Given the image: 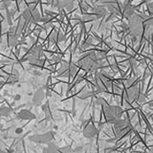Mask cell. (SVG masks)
Wrapping results in <instances>:
<instances>
[{
    "label": "cell",
    "instance_id": "cell-7",
    "mask_svg": "<svg viewBox=\"0 0 153 153\" xmlns=\"http://www.w3.org/2000/svg\"><path fill=\"white\" fill-rule=\"evenodd\" d=\"M17 116L20 120H23V121H33V120H35L36 118V115L28 109L20 110V111L18 112Z\"/></svg>",
    "mask_w": 153,
    "mask_h": 153
},
{
    "label": "cell",
    "instance_id": "cell-17",
    "mask_svg": "<svg viewBox=\"0 0 153 153\" xmlns=\"http://www.w3.org/2000/svg\"><path fill=\"white\" fill-rule=\"evenodd\" d=\"M8 42H9L10 47H14V46H16L17 42H18V36H16V33H10Z\"/></svg>",
    "mask_w": 153,
    "mask_h": 153
},
{
    "label": "cell",
    "instance_id": "cell-33",
    "mask_svg": "<svg viewBox=\"0 0 153 153\" xmlns=\"http://www.w3.org/2000/svg\"><path fill=\"white\" fill-rule=\"evenodd\" d=\"M0 122H1V118H0ZM0 129H1V123H0Z\"/></svg>",
    "mask_w": 153,
    "mask_h": 153
},
{
    "label": "cell",
    "instance_id": "cell-5",
    "mask_svg": "<svg viewBox=\"0 0 153 153\" xmlns=\"http://www.w3.org/2000/svg\"><path fill=\"white\" fill-rule=\"evenodd\" d=\"M44 98H45V88L39 87L33 96V100H32L33 105H35V106H39V105H41Z\"/></svg>",
    "mask_w": 153,
    "mask_h": 153
},
{
    "label": "cell",
    "instance_id": "cell-4",
    "mask_svg": "<svg viewBox=\"0 0 153 153\" xmlns=\"http://www.w3.org/2000/svg\"><path fill=\"white\" fill-rule=\"evenodd\" d=\"M54 138L52 132H47V133H43V134H36V135H33L30 137V141L36 143H48L51 142Z\"/></svg>",
    "mask_w": 153,
    "mask_h": 153
},
{
    "label": "cell",
    "instance_id": "cell-30",
    "mask_svg": "<svg viewBox=\"0 0 153 153\" xmlns=\"http://www.w3.org/2000/svg\"><path fill=\"white\" fill-rule=\"evenodd\" d=\"M82 149H83L82 146H79V147H76L75 149H73V151H76V152H79V151H81Z\"/></svg>",
    "mask_w": 153,
    "mask_h": 153
},
{
    "label": "cell",
    "instance_id": "cell-25",
    "mask_svg": "<svg viewBox=\"0 0 153 153\" xmlns=\"http://www.w3.org/2000/svg\"><path fill=\"white\" fill-rule=\"evenodd\" d=\"M96 104L97 105H104V100L102 98H98L96 100Z\"/></svg>",
    "mask_w": 153,
    "mask_h": 153
},
{
    "label": "cell",
    "instance_id": "cell-32",
    "mask_svg": "<svg viewBox=\"0 0 153 153\" xmlns=\"http://www.w3.org/2000/svg\"><path fill=\"white\" fill-rule=\"evenodd\" d=\"M54 128H55V129H57L59 127H57V126H54Z\"/></svg>",
    "mask_w": 153,
    "mask_h": 153
},
{
    "label": "cell",
    "instance_id": "cell-15",
    "mask_svg": "<svg viewBox=\"0 0 153 153\" xmlns=\"http://www.w3.org/2000/svg\"><path fill=\"white\" fill-rule=\"evenodd\" d=\"M18 80H19V74H18L17 70L13 69V73L10 75L7 81H8V83H10V84H13V83L18 82Z\"/></svg>",
    "mask_w": 153,
    "mask_h": 153
},
{
    "label": "cell",
    "instance_id": "cell-26",
    "mask_svg": "<svg viewBox=\"0 0 153 153\" xmlns=\"http://www.w3.org/2000/svg\"><path fill=\"white\" fill-rule=\"evenodd\" d=\"M32 74H33V76H39L42 75V73H41L40 71H38V69H33V70L32 71Z\"/></svg>",
    "mask_w": 153,
    "mask_h": 153
},
{
    "label": "cell",
    "instance_id": "cell-22",
    "mask_svg": "<svg viewBox=\"0 0 153 153\" xmlns=\"http://www.w3.org/2000/svg\"><path fill=\"white\" fill-rule=\"evenodd\" d=\"M126 84L127 87H130V86L134 85V84H135V78H129V79L126 80Z\"/></svg>",
    "mask_w": 153,
    "mask_h": 153
},
{
    "label": "cell",
    "instance_id": "cell-9",
    "mask_svg": "<svg viewBox=\"0 0 153 153\" xmlns=\"http://www.w3.org/2000/svg\"><path fill=\"white\" fill-rule=\"evenodd\" d=\"M56 6L60 9H65L66 11H70L74 7V0H57Z\"/></svg>",
    "mask_w": 153,
    "mask_h": 153
},
{
    "label": "cell",
    "instance_id": "cell-11",
    "mask_svg": "<svg viewBox=\"0 0 153 153\" xmlns=\"http://www.w3.org/2000/svg\"><path fill=\"white\" fill-rule=\"evenodd\" d=\"M123 16L126 18H129L131 16H133L134 13H135V8H134V6L132 4L130 3H127L124 5L123 7Z\"/></svg>",
    "mask_w": 153,
    "mask_h": 153
},
{
    "label": "cell",
    "instance_id": "cell-20",
    "mask_svg": "<svg viewBox=\"0 0 153 153\" xmlns=\"http://www.w3.org/2000/svg\"><path fill=\"white\" fill-rule=\"evenodd\" d=\"M96 17L94 14H86V16H82V20L84 21H92L94 20Z\"/></svg>",
    "mask_w": 153,
    "mask_h": 153
},
{
    "label": "cell",
    "instance_id": "cell-28",
    "mask_svg": "<svg viewBox=\"0 0 153 153\" xmlns=\"http://www.w3.org/2000/svg\"><path fill=\"white\" fill-rule=\"evenodd\" d=\"M48 110H49L48 109V104H43L42 105V111L45 113L46 111H48Z\"/></svg>",
    "mask_w": 153,
    "mask_h": 153
},
{
    "label": "cell",
    "instance_id": "cell-19",
    "mask_svg": "<svg viewBox=\"0 0 153 153\" xmlns=\"http://www.w3.org/2000/svg\"><path fill=\"white\" fill-rule=\"evenodd\" d=\"M136 100H138V102H140V103L146 102V95H145V94H143V93H139V95H138V97H137Z\"/></svg>",
    "mask_w": 153,
    "mask_h": 153
},
{
    "label": "cell",
    "instance_id": "cell-21",
    "mask_svg": "<svg viewBox=\"0 0 153 153\" xmlns=\"http://www.w3.org/2000/svg\"><path fill=\"white\" fill-rule=\"evenodd\" d=\"M12 1L13 0H3V2H2V4H1V9H6V8H8L10 5H11V3H12Z\"/></svg>",
    "mask_w": 153,
    "mask_h": 153
},
{
    "label": "cell",
    "instance_id": "cell-24",
    "mask_svg": "<svg viewBox=\"0 0 153 153\" xmlns=\"http://www.w3.org/2000/svg\"><path fill=\"white\" fill-rule=\"evenodd\" d=\"M59 151H62V152H70V151H73V149L69 146H64V147H61Z\"/></svg>",
    "mask_w": 153,
    "mask_h": 153
},
{
    "label": "cell",
    "instance_id": "cell-35",
    "mask_svg": "<svg viewBox=\"0 0 153 153\" xmlns=\"http://www.w3.org/2000/svg\"><path fill=\"white\" fill-rule=\"evenodd\" d=\"M0 86H1V83H0Z\"/></svg>",
    "mask_w": 153,
    "mask_h": 153
},
{
    "label": "cell",
    "instance_id": "cell-8",
    "mask_svg": "<svg viewBox=\"0 0 153 153\" xmlns=\"http://www.w3.org/2000/svg\"><path fill=\"white\" fill-rule=\"evenodd\" d=\"M98 134V130L93 124H88L83 129V136L87 139H92Z\"/></svg>",
    "mask_w": 153,
    "mask_h": 153
},
{
    "label": "cell",
    "instance_id": "cell-10",
    "mask_svg": "<svg viewBox=\"0 0 153 153\" xmlns=\"http://www.w3.org/2000/svg\"><path fill=\"white\" fill-rule=\"evenodd\" d=\"M139 87L137 85H132L130 86V87H128V90H127V97L129 100H135L138 97V95H139Z\"/></svg>",
    "mask_w": 153,
    "mask_h": 153
},
{
    "label": "cell",
    "instance_id": "cell-18",
    "mask_svg": "<svg viewBox=\"0 0 153 153\" xmlns=\"http://www.w3.org/2000/svg\"><path fill=\"white\" fill-rule=\"evenodd\" d=\"M12 114V109L7 106H2L0 107V116L3 117H10Z\"/></svg>",
    "mask_w": 153,
    "mask_h": 153
},
{
    "label": "cell",
    "instance_id": "cell-2",
    "mask_svg": "<svg viewBox=\"0 0 153 153\" xmlns=\"http://www.w3.org/2000/svg\"><path fill=\"white\" fill-rule=\"evenodd\" d=\"M128 19L127 26L128 29H130L131 36H139L143 32V20L139 16H136L135 13L131 16Z\"/></svg>",
    "mask_w": 153,
    "mask_h": 153
},
{
    "label": "cell",
    "instance_id": "cell-14",
    "mask_svg": "<svg viewBox=\"0 0 153 153\" xmlns=\"http://www.w3.org/2000/svg\"><path fill=\"white\" fill-rule=\"evenodd\" d=\"M64 39H65V36L63 33H61L60 32H57V31H55L51 36L52 42H60V41H63Z\"/></svg>",
    "mask_w": 153,
    "mask_h": 153
},
{
    "label": "cell",
    "instance_id": "cell-3",
    "mask_svg": "<svg viewBox=\"0 0 153 153\" xmlns=\"http://www.w3.org/2000/svg\"><path fill=\"white\" fill-rule=\"evenodd\" d=\"M76 73V67L73 63H68V62L63 61L59 70L57 76H62V78H67L69 76H73Z\"/></svg>",
    "mask_w": 153,
    "mask_h": 153
},
{
    "label": "cell",
    "instance_id": "cell-31",
    "mask_svg": "<svg viewBox=\"0 0 153 153\" xmlns=\"http://www.w3.org/2000/svg\"><path fill=\"white\" fill-rule=\"evenodd\" d=\"M148 9H149L150 13H152V3H149V4H148Z\"/></svg>",
    "mask_w": 153,
    "mask_h": 153
},
{
    "label": "cell",
    "instance_id": "cell-12",
    "mask_svg": "<svg viewBox=\"0 0 153 153\" xmlns=\"http://www.w3.org/2000/svg\"><path fill=\"white\" fill-rule=\"evenodd\" d=\"M94 16L96 18H102L107 13V10L104 6H97L94 9Z\"/></svg>",
    "mask_w": 153,
    "mask_h": 153
},
{
    "label": "cell",
    "instance_id": "cell-1",
    "mask_svg": "<svg viewBox=\"0 0 153 153\" xmlns=\"http://www.w3.org/2000/svg\"><path fill=\"white\" fill-rule=\"evenodd\" d=\"M103 106V113L106 121L109 123H112L116 119H119L123 115V109L121 106L118 105H106L104 104Z\"/></svg>",
    "mask_w": 153,
    "mask_h": 153
},
{
    "label": "cell",
    "instance_id": "cell-6",
    "mask_svg": "<svg viewBox=\"0 0 153 153\" xmlns=\"http://www.w3.org/2000/svg\"><path fill=\"white\" fill-rule=\"evenodd\" d=\"M112 124H113V127H114L115 134L123 130V129H126L128 127V123L126 122V120H123L121 118L115 120V121L112 123Z\"/></svg>",
    "mask_w": 153,
    "mask_h": 153
},
{
    "label": "cell",
    "instance_id": "cell-23",
    "mask_svg": "<svg viewBox=\"0 0 153 153\" xmlns=\"http://www.w3.org/2000/svg\"><path fill=\"white\" fill-rule=\"evenodd\" d=\"M90 96H91V92H89V91H83V92L80 94L79 97H80V98H82V99H83V98L86 99V98L90 97Z\"/></svg>",
    "mask_w": 153,
    "mask_h": 153
},
{
    "label": "cell",
    "instance_id": "cell-13",
    "mask_svg": "<svg viewBox=\"0 0 153 153\" xmlns=\"http://www.w3.org/2000/svg\"><path fill=\"white\" fill-rule=\"evenodd\" d=\"M41 19V16L39 12L37 11L36 9H33L32 10V13H31V18H30V23L33 24H36L37 22H39Z\"/></svg>",
    "mask_w": 153,
    "mask_h": 153
},
{
    "label": "cell",
    "instance_id": "cell-16",
    "mask_svg": "<svg viewBox=\"0 0 153 153\" xmlns=\"http://www.w3.org/2000/svg\"><path fill=\"white\" fill-rule=\"evenodd\" d=\"M47 147H45L44 149H43V152H47V153H54V152H57V151H59V149L57 148L56 145L55 143H52L49 142L47 143Z\"/></svg>",
    "mask_w": 153,
    "mask_h": 153
},
{
    "label": "cell",
    "instance_id": "cell-27",
    "mask_svg": "<svg viewBox=\"0 0 153 153\" xmlns=\"http://www.w3.org/2000/svg\"><path fill=\"white\" fill-rule=\"evenodd\" d=\"M14 132H16V134H22L23 133V128L22 127H17L16 128V130H14Z\"/></svg>",
    "mask_w": 153,
    "mask_h": 153
},
{
    "label": "cell",
    "instance_id": "cell-34",
    "mask_svg": "<svg viewBox=\"0 0 153 153\" xmlns=\"http://www.w3.org/2000/svg\"><path fill=\"white\" fill-rule=\"evenodd\" d=\"M33 1H35V2H37V1H38V0H33Z\"/></svg>",
    "mask_w": 153,
    "mask_h": 153
},
{
    "label": "cell",
    "instance_id": "cell-29",
    "mask_svg": "<svg viewBox=\"0 0 153 153\" xmlns=\"http://www.w3.org/2000/svg\"><path fill=\"white\" fill-rule=\"evenodd\" d=\"M20 99H21V95L16 94V95H14V96H13V100H19Z\"/></svg>",
    "mask_w": 153,
    "mask_h": 153
}]
</instances>
